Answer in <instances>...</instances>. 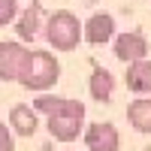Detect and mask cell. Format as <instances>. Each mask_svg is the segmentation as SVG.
Returning <instances> with one entry per match:
<instances>
[{"mask_svg":"<svg viewBox=\"0 0 151 151\" xmlns=\"http://www.w3.org/2000/svg\"><path fill=\"white\" fill-rule=\"evenodd\" d=\"M33 109L48 115V133L55 136L58 142H73L76 136L82 133V124H85V103L79 100H70V97H36L33 100Z\"/></svg>","mask_w":151,"mask_h":151,"instance_id":"1","label":"cell"},{"mask_svg":"<svg viewBox=\"0 0 151 151\" xmlns=\"http://www.w3.org/2000/svg\"><path fill=\"white\" fill-rule=\"evenodd\" d=\"M58 79H60V64L52 52H27V60L15 82H21V88L27 91H48Z\"/></svg>","mask_w":151,"mask_h":151,"instance_id":"2","label":"cell"},{"mask_svg":"<svg viewBox=\"0 0 151 151\" xmlns=\"http://www.w3.org/2000/svg\"><path fill=\"white\" fill-rule=\"evenodd\" d=\"M45 36H48V42H52L58 52H73V48L79 45V40H82V24H79V18H76L70 9H58V12L48 15Z\"/></svg>","mask_w":151,"mask_h":151,"instance_id":"3","label":"cell"},{"mask_svg":"<svg viewBox=\"0 0 151 151\" xmlns=\"http://www.w3.org/2000/svg\"><path fill=\"white\" fill-rule=\"evenodd\" d=\"M85 145L88 151H118L121 145V136H118V127L109 121H97L85 130Z\"/></svg>","mask_w":151,"mask_h":151,"instance_id":"4","label":"cell"},{"mask_svg":"<svg viewBox=\"0 0 151 151\" xmlns=\"http://www.w3.org/2000/svg\"><path fill=\"white\" fill-rule=\"evenodd\" d=\"M24 60H27V48L21 42H0V79L15 82Z\"/></svg>","mask_w":151,"mask_h":151,"instance_id":"5","label":"cell"},{"mask_svg":"<svg viewBox=\"0 0 151 151\" xmlns=\"http://www.w3.org/2000/svg\"><path fill=\"white\" fill-rule=\"evenodd\" d=\"M82 36L91 45H103L109 42L112 36H115V18L109 15V12H97V15L88 18V24L82 27Z\"/></svg>","mask_w":151,"mask_h":151,"instance_id":"6","label":"cell"},{"mask_svg":"<svg viewBox=\"0 0 151 151\" xmlns=\"http://www.w3.org/2000/svg\"><path fill=\"white\" fill-rule=\"evenodd\" d=\"M148 55V40L142 33H121L115 40V58L124 60V64H133V60H139Z\"/></svg>","mask_w":151,"mask_h":151,"instance_id":"7","label":"cell"},{"mask_svg":"<svg viewBox=\"0 0 151 151\" xmlns=\"http://www.w3.org/2000/svg\"><path fill=\"white\" fill-rule=\"evenodd\" d=\"M124 82L133 94H151V60L139 58L127 64V76H124Z\"/></svg>","mask_w":151,"mask_h":151,"instance_id":"8","label":"cell"},{"mask_svg":"<svg viewBox=\"0 0 151 151\" xmlns=\"http://www.w3.org/2000/svg\"><path fill=\"white\" fill-rule=\"evenodd\" d=\"M88 91H91V97L97 100V103H109V100H112V91H115V76H112L106 67H97V64H94Z\"/></svg>","mask_w":151,"mask_h":151,"instance_id":"9","label":"cell"},{"mask_svg":"<svg viewBox=\"0 0 151 151\" xmlns=\"http://www.w3.org/2000/svg\"><path fill=\"white\" fill-rule=\"evenodd\" d=\"M9 127L15 130L18 136H33L36 133V112L30 106H24V103L12 106L9 109Z\"/></svg>","mask_w":151,"mask_h":151,"instance_id":"10","label":"cell"},{"mask_svg":"<svg viewBox=\"0 0 151 151\" xmlns=\"http://www.w3.org/2000/svg\"><path fill=\"white\" fill-rule=\"evenodd\" d=\"M127 118L139 133H151V94L142 100H133L127 106Z\"/></svg>","mask_w":151,"mask_h":151,"instance_id":"11","label":"cell"},{"mask_svg":"<svg viewBox=\"0 0 151 151\" xmlns=\"http://www.w3.org/2000/svg\"><path fill=\"white\" fill-rule=\"evenodd\" d=\"M40 15H42V6L40 3H30L27 9H24V15L18 18V36L21 40H33L36 30H40Z\"/></svg>","mask_w":151,"mask_h":151,"instance_id":"12","label":"cell"},{"mask_svg":"<svg viewBox=\"0 0 151 151\" xmlns=\"http://www.w3.org/2000/svg\"><path fill=\"white\" fill-rule=\"evenodd\" d=\"M15 15H18V3L15 0H0V27L9 24V21H15Z\"/></svg>","mask_w":151,"mask_h":151,"instance_id":"13","label":"cell"},{"mask_svg":"<svg viewBox=\"0 0 151 151\" xmlns=\"http://www.w3.org/2000/svg\"><path fill=\"white\" fill-rule=\"evenodd\" d=\"M0 151H12V133L3 121H0Z\"/></svg>","mask_w":151,"mask_h":151,"instance_id":"14","label":"cell"}]
</instances>
